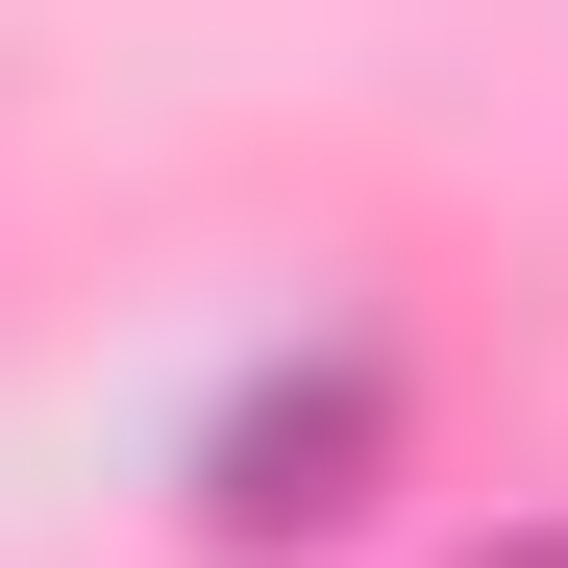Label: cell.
Here are the masks:
<instances>
[{
    "label": "cell",
    "mask_w": 568,
    "mask_h": 568,
    "mask_svg": "<svg viewBox=\"0 0 568 568\" xmlns=\"http://www.w3.org/2000/svg\"><path fill=\"white\" fill-rule=\"evenodd\" d=\"M469 568H568V519H495V544H469Z\"/></svg>",
    "instance_id": "obj_1"
}]
</instances>
